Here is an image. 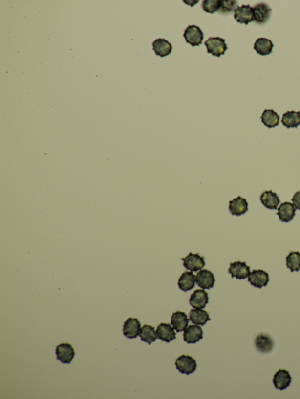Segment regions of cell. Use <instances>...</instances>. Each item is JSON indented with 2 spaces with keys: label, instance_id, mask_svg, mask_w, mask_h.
<instances>
[{
  "label": "cell",
  "instance_id": "6da1fadb",
  "mask_svg": "<svg viewBox=\"0 0 300 399\" xmlns=\"http://www.w3.org/2000/svg\"><path fill=\"white\" fill-rule=\"evenodd\" d=\"M205 45L207 47L208 54H211L217 57L224 55L228 49V47L225 43V40L220 37L209 38V39L205 41Z\"/></svg>",
  "mask_w": 300,
  "mask_h": 399
},
{
  "label": "cell",
  "instance_id": "7a4b0ae2",
  "mask_svg": "<svg viewBox=\"0 0 300 399\" xmlns=\"http://www.w3.org/2000/svg\"><path fill=\"white\" fill-rule=\"evenodd\" d=\"M181 260L184 262L185 268L192 272L201 271L205 266V257L201 256L199 253L190 252L187 256L182 258Z\"/></svg>",
  "mask_w": 300,
  "mask_h": 399
},
{
  "label": "cell",
  "instance_id": "3957f363",
  "mask_svg": "<svg viewBox=\"0 0 300 399\" xmlns=\"http://www.w3.org/2000/svg\"><path fill=\"white\" fill-rule=\"evenodd\" d=\"M176 369L181 374L190 375L193 373L197 368L196 360L187 355L182 354L175 362Z\"/></svg>",
  "mask_w": 300,
  "mask_h": 399
},
{
  "label": "cell",
  "instance_id": "277c9868",
  "mask_svg": "<svg viewBox=\"0 0 300 399\" xmlns=\"http://www.w3.org/2000/svg\"><path fill=\"white\" fill-rule=\"evenodd\" d=\"M186 42L193 47L199 46L204 40V34L198 26H188L184 34Z\"/></svg>",
  "mask_w": 300,
  "mask_h": 399
},
{
  "label": "cell",
  "instance_id": "5b68a950",
  "mask_svg": "<svg viewBox=\"0 0 300 399\" xmlns=\"http://www.w3.org/2000/svg\"><path fill=\"white\" fill-rule=\"evenodd\" d=\"M56 354L57 360L64 364H69L75 356V351L71 344L62 343L56 348Z\"/></svg>",
  "mask_w": 300,
  "mask_h": 399
},
{
  "label": "cell",
  "instance_id": "8992f818",
  "mask_svg": "<svg viewBox=\"0 0 300 399\" xmlns=\"http://www.w3.org/2000/svg\"><path fill=\"white\" fill-rule=\"evenodd\" d=\"M251 267L246 265V262H236L230 263V268L228 272L231 274L232 278H236L238 280L245 279L249 277Z\"/></svg>",
  "mask_w": 300,
  "mask_h": 399
},
{
  "label": "cell",
  "instance_id": "52a82bcc",
  "mask_svg": "<svg viewBox=\"0 0 300 399\" xmlns=\"http://www.w3.org/2000/svg\"><path fill=\"white\" fill-rule=\"evenodd\" d=\"M270 279L268 273L263 270H254L250 273L248 281L251 285L258 289L266 287L269 282Z\"/></svg>",
  "mask_w": 300,
  "mask_h": 399
},
{
  "label": "cell",
  "instance_id": "ba28073f",
  "mask_svg": "<svg viewBox=\"0 0 300 399\" xmlns=\"http://www.w3.org/2000/svg\"><path fill=\"white\" fill-rule=\"evenodd\" d=\"M196 281L201 288L204 290L210 289L214 286L215 278L213 272L208 269H203L197 273Z\"/></svg>",
  "mask_w": 300,
  "mask_h": 399
},
{
  "label": "cell",
  "instance_id": "9c48e42d",
  "mask_svg": "<svg viewBox=\"0 0 300 399\" xmlns=\"http://www.w3.org/2000/svg\"><path fill=\"white\" fill-rule=\"evenodd\" d=\"M253 9L254 20L259 24L265 23L271 16L272 9L266 3H259L256 5Z\"/></svg>",
  "mask_w": 300,
  "mask_h": 399
},
{
  "label": "cell",
  "instance_id": "30bf717a",
  "mask_svg": "<svg viewBox=\"0 0 300 399\" xmlns=\"http://www.w3.org/2000/svg\"><path fill=\"white\" fill-rule=\"evenodd\" d=\"M292 378L289 372L286 369H279L274 375L273 382L276 389L283 391L289 387L292 383Z\"/></svg>",
  "mask_w": 300,
  "mask_h": 399
},
{
  "label": "cell",
  "instance_id": "8fae6325",
  "mask_svg": "<svg viewBox=\"0 0 300 399\" xmlns=\"http://www.w3.org/2000/svg\"><path fill=\"white\" fill-rule=\"evenodd\" d=\"M248 202L239 196L229 202V211L232 216H240L248 211Z\"/></svg>",
  "mask_w": 300,
  "mask_h": 399
},
{
  "label": "cell",
  "instance_id": "7c38bea8",
  "mask_svg": "<svg viewBox=\"0 0 300 399\" xmlns=\"http://www.w3.org/2000/svg\"><path fill=\"white\" fill-rule=\"evenodd\" d=\"M234 19L238 23L248 25L249 23L254 20V9L249 5H243L240 7L238 6L235 10Z\"/></svg>",
  "mask_w": 300,
  "mask_h": 399
},
{
  "label": "cell",
  "instance_id": "4fadbf2b",
  "mask_svg": "<svg viewBox=\"0 0 300 399\" xmlns=\"http://www.w3.org/2000/svg\"><path fill=\"white\" fill-rule=\"evenodd\" d=\"M141 330V323L137 318H129L123 325V334L129 339L137 338Z\"/></svg>",
  "mask_w": 300,
  "mask_h": 399
},
{
  "label": "cell",
  "instance_id": "5bb4252c",
  "mask_svg": "<svg viewBox=\"0 0 300 399\" xmlns=\"http://www.w3.org/2000/svg\"><path fill=\"white\" fill-rule=\"evenodd\" d=\"M208 303V294L204 290L197 289L190 296V304L194 309H204Z\"/></svg>",
  "mask_w": 300,
  "mask_h": 399
},
{
  "label": "cell",
  "instance_id": "9a60e30c",
  "mask_svg": "<svg viewBox=\"0 0 300 399\" xmlns=\"http://www.w3.org/2000/svg\"><path fill=\"white\" fill-rule=\"evenodd\" d=\"M255 346L257 351L262 353H268L272 351L274 342L268 334H260L255 339Z\"/></svg>",
  "mask_w": 300,
  "mask_h": 399
},
{
  "label": "cell",
  "instance_id": "2e32d148",
  "mask_svg": "<svg viewBox=\"0 0 300 399\" xmlns=\"http://www.w3.org/2000/svg\"><path fill=\"white\" fill-rule=\"evenodd\" d=\"M203 332L201 327L198 325H190L184 330V340L188 344H195L203 339Z\"/></svg>",
  "mask_w": 300,
  "mask_h": 399
},
{
  "label": "cell",
  "instance_id": "e0dca14e",
  "mask_svg": "<svg viewBox=\"0 0 300 399\" xmlns=\"http://www.w3.org/2000/svg\"><path fill=\"white\" fill-rule=\"evenodd\" d=\"M296 208L290 202H284L278 208L277 215L281 222H289L296 215Z\"/></svg>",
  "mask_w": 300,
  "mask_h": 399
},
{
  "label": "cell",
  "instance_id": "ac0fdd59",
  "mask_svg": "<svg viewBox=\"0 0 300 399\" xmlns=\"http://www.w3.org/2000/svg\"><path fill=\"white\" fill-rule=\"evenodd\" d=\"M188 322H189V319H188L187 315L185 312L178 311V312L172 313L171 324L176 332H181L186 329Z\"/></svg>",
  "mask_w": 300,
  "mask_h": 399
},
{
  "label": "cell",
  "instance_id": "d6986e66",
  "mask_svg": "<svg viewBox=\"0 0 300 399\" xmlns=\"http://www.w3.org/2000/svg\"><path fill=\"white\" fill-rule=\"evenodd\" d=\"M196 277L192 271H185L182 273L178 281L179 288L182 291L188 292L192 290L195 286Z\"/></svg>",
  "mask_w": 300,
  "mask_h": 399
},
{
  "label": "cell",
  "instance_id": "ffe728a7",
  "mask_svg": "<svg viewBox=\"0 0 300 399\" xmlns=\"http://www.w3.org/2000/svg\"><path fill=\"white\" fill-rule=\"evenodd\" d=\"M157 334L159 339L167 343L176 339L174 328L171 326L170 324L161 323L157 327Z\"/></svg>",
  "mask_w": 300,
  "mask_h": 399
},
{
  "label": "cell",
  "instance_id": "44dd1931",
  "mask_svg": "<svg viewBox=\"0 0 300 399\" xmlns=\"http://www.w3.org/2000/svg\"><path fill=\"white\" fill-rule=\"evenodd\" d=\"M260 199L264 206L270 210L277 209L280 202L277 193L273 192L271 190L264 192L261 195Z\"/></svg>",
  "mask_w": 300,
  "mask_h": 399
},
{
  "label": "cell",
  "instance_id": "7402d4cb",
  "mask_svg": "<svg viewBox=\"0 0 300 399\" xmlns=\"http://www.w3.org/2000/svg\"><path fill=\"white\" fill-rule=\"evenodd\" d=\"M153 50L155 54L163 58L169 55L172 51V45L169 41L162 38L156 40L152 42Z\"/></svg>",
  "mask_w": 300,
  "mask_h": 399
},
{
  "label": "cell",
  "instance_id": "603a6c76",
  "mask_svg": "<svg viewBox=\"0 0 300 399\" xmlns=\"http://www.w3.org/2000/svg\"><path fill=\"white\" fill-rule=\"evenodd\" d=\"M190 320L196 325H204L211 321L210 313L202 309H191L190 312Z\"/></svg>",
  "mask_w": 300,
  "mask_h": 399
},
{
  "label": "cell",
  "instance_id": "cb8c5ba5",
  "mask_svg": "<svg viewBox=\"0 0 300 399\" xmlns=\"http://www.w3.org/2000/svg\"><path fill=\"white\" fill-rule=\"evenodd\" d=\"M274 45L272 40L265 38H259L256 40L254 44V49L258 55L261 56L268 55L271 54Z\"/></svg>",
  "mask_w": 300,
  "mask_h": 399
},
{
  "label": "cell",
  "instance_id": "d4e9b609",
  "mask_svg": "<svg viewBox=\"0 0 300 399\" xmlns=\"http://www.w3.org/2000/svg\"><path fill=\"white\" fill-rule=\"evenodd\" d=\"M282 124L287 128H298L300 125V112L295 111H287L283 114Z\"/></svg>",
  "mask_w": 300,
  "mask_h": 399
},
{
  "label": "cell",
  "instance_id": "484cf974",
  "mask_svg": "<svg viewBox=\"0 0 300 399\" xmlns=\"http://www.w3.org/2000/svg\"><path fill=\"white\" fill-rule=\"evenodd\" d=\"M261 122L269 128H275L279 124L280 116L273 110H264L261 116Z\"/></svg>",
  "mask_w": 300,
  "mask_h": 399
},
{
  "label": "cell",
  "instance_id": "4316f807",
  "mask_svg": "<svg viewBox=\"0 0 300 399\" xmlns=\"http://www.w3.org/2000/svg\"><path fill=\"white\" fill-rule=\"evenodd\" d=\"M139 336L142 341L148 343L149 345L155 342L158 338L155 327L147 324L144 325L143 327L141 328Z\"/></svg>",
  "mask_w": 300,
  "mask_h": 399
},
{
  "label": "cell",
  "instance_id": "83f0119b",
  "mask_svg": "<svg viewBox=\"0 0 300 399\" xmlns=\"http://www.w3.org/2000/svg\"><path fill=\"white\" fill-rule=\"evenodd\" d=\"M287 268L290 271L299 272L300 269V253L299 252H290L286 257Z\"/></svg>",
  "mask_w": 300,
  "mask_h": 399
},
{
  "label": "cell",
  "instance_id": "f1b7e54d",
  "mask_svg": "<svg viewBox=\"0 0 300 399\" xmlns=\"http://www.w3.org/2000/svg\"><path fill=\"white\" fill-rule=\"evenodd\" d=\"M221 6V0H205L203 1L202 7L206 13L214 14L219 11Z\"/></svg>",
  "mask_w": 300,
  "mask_h": 399
},
{
  "label": "cell",
  "instance_id": "f546056e",
  "mask_svg": "<svg viewBox=\"0 0 300 399\" xmlns=\"http://www.w3.org/2000/svg\"><path fill=\"white\" fill-rule=\"evenodd\" d=\"M237 6V1L234 0H221V6L219 10L222 13H230L235 10Z\"/></svg>",
  "mask_w": 300,
  "mask_h": 399
},
{
  "label": "cell",
  "instance_id": "4dcf8cb0",
  "mask_svg": "<svg viewBox=\"0 0 300 399\" xmlns=\"http://www.w3.org/2000/svg\"><path fill=\"white\" fill-rule=\"evenodd\" d=\"M292 201L293 202L294 206L296 207V209L300 210V191L297 192L294 195Z\"/></svg>",
  "mask_w": 300,
  "mask_h": 399
}]
</instances>
